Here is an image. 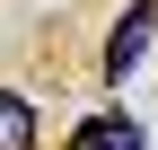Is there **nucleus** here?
I'll return each instance as SVG.
<instances>
[{
  "mask_svg": "<svg viewBox=\"0 0 158 150\" xmlns=\"http://www.w3.org/2000/svg\"><path fill=\"white\" fill-rule=\"evenodd\" d=\"M149 27H158V0H132V9L114 18V44H106V80H123V71L149 53Z\"/></svg>",
  "mask_w": 158,
  "mask_h": 150,
  "instance_id": "obj_1",
  "label": "nucleus"
},
{
  "mask_svg": "<svg viewBox=\"0 0 158 150\" xmlns=\"http://www.w3.org/2000/svg\"><path fill=\"white\" fill-rule=\"evenodd\" d=\"M0 150H35V106L18 88H0Z\"/></svg>",
  "mask_w": 158,
  "mask_h": 150,
  "instance_id": "obj_2",
  "label": "nucleus"
},
{
  "mask_svg": "<svg viewBox=\"0 0 158 150\" xmlns=\"http://www.w3.org/2000/svg\"><path fill=\"white\" fill-rule=\"evenodd\" d=\"M88 133L106 141V150H149V141H141V124H132V115H88Z\"/></svg>",
  "mask_w": 158,
  "mask_h": 150,
  "instance_id": "obj_3",
  "label": "nucleus"
},
{
  "mask_svg": "<svg viewBox=\"0 0 158 150\" xmlns=\"http://www.w3.org/2000/svg\"><path fill=\"white\" fill-rule=\"evenodd\" d=\"M70 150H106V141H97V133H88V124H79V133H70Z\"/></svg>",
  "mask_w": 158,
  "mask_h": 150,
  "instance_id": "obj_4",
  "label": "nucleus"
}]
</instances>
